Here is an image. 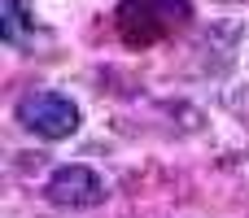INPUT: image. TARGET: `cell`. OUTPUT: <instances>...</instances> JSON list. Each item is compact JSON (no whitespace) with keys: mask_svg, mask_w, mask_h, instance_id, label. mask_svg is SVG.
Segmentation results:
<instances>
[{"mask_svg":"<svg viewBox=\"0 0 249 218\" xmlns=\"http://www.w3.org/2000/svg\"><path fill=\"white\" fill-rule=\"evenodd\" d=\"M44 197L61 210H92L105 201V179L92 166H57L44 184Z\"/></svg>","mask_w":249,"mask_h":218,"instance_id":"obj_3","label":"cell"},{"mask_svg":"<svg viewBox=\"0 0 249 218\" xmlns=\"http://www.w3.org/2000/svg\"><path fill=\"white\" fill-rule=\"evenodd\" d=\"M13 118H18L31 135H39V140H70V135L79 131V122H83L79 105H74L70 96H61V92H48V87L26 92V96L13 105Z\"/></svg>","mask_w":249,"mask_h":218,"instance_id":"obj_2","label":"cell"},{"mask_svg":"<svg viewBox=\"0 0 249 218\" xmlns=\"http://www.w3.org/2000/svg\"><path fill=\"white\" fill-rule=\"evenodd\" d=\"M193 22V0H118L114 31L127 48H153Z\"/></svg>","mask_w":249,"mask_h":218,"instance_id":"obj_1","label":"cell"},{"mask_svg":"<svg viewBox=\"0 0 249 218\" xmlns=\"http://www.w3.org/2000/svg\"><path fill=\"white\" fill-rule=\"evenodd\" d=\"M35 35V17L26 13V0H0V39L9 48H22Z\"/></svg>","mask_w":249,"mask_h":218,"instance_id":"obj_4","label":"cell"}]
</instances>
